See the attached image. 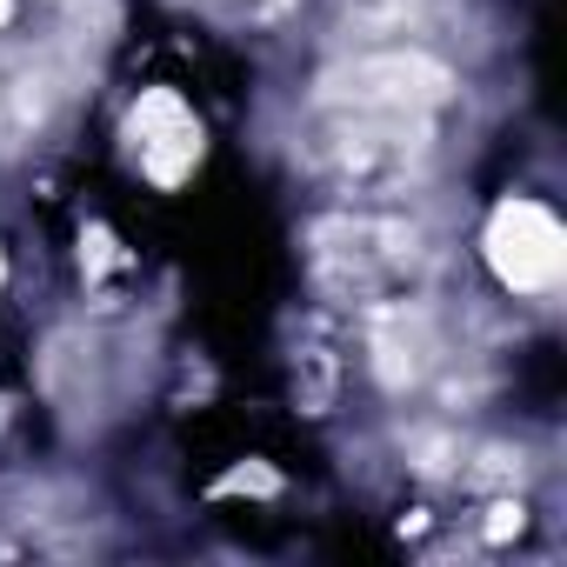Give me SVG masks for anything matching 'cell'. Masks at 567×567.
Segmentation results:
<instances>
[{
    "instance_id": "obj_1",
    "label": "cell",
    "mask_w": 567,
    "mask_h": 567,
    "mask_svg": "<svg viewBox=\"0 0 567 567\" xmlns=\"http://www.w3.org/2000/svg\"><path fill=\"white\" fill-rule=\"evenodd\" d=\"M560 260H567V234L560 220L540 207V200H501L494 220H487V267L501 274V288L514 295H540L560 280Z\"/></svg>"
},
{
    "instance_id": "obj_2",
    "label": "cell",
    "mask_w": 567,
    "mask_h": 567,
    "mask_svg": "<svg viewBox=\"0 0 567 567\" xmlns=\"http://www.w3.org/2000/svg\"><path fill=\"white\" fill-rule=\"evenodd\" d=\"M127 134H134V154H141V174L161 181V187H181V181L194 174V161H200V121H194L187 101L167 94V87L141 94Z\"/></svg>"
},
{
    "instance_id": "obj_3",
    "label": "cell",
    "mask_w": 567,
    "mask_h": 567,
    "mask_svg": "<svg viewBox=\"0 0 567 567\" xmlns=\"http://www.w3.org/2000/svg\"><path fill=\"white\" fill-rule=\"evenodd\" d=\"M8 14H14V8H8V0H0V21H8Z\"/></svg>"
}]
</instances>
